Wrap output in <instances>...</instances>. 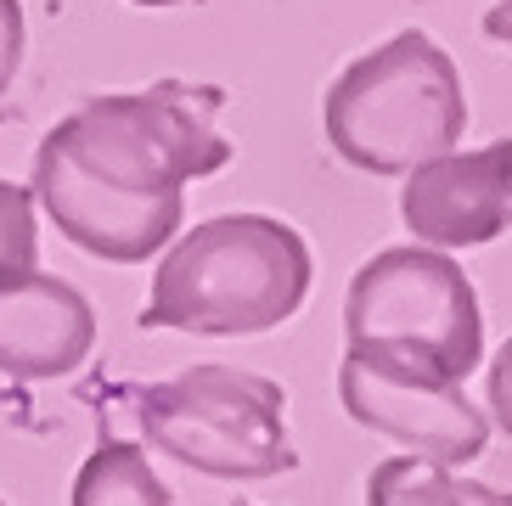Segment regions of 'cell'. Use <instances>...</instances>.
<instances>
[{
    "instance_id": "obj_1",
    "label": "cell",
    "mask_w": 512,
    "mask_h": 506,
    "mask_svg": "<svg viewBox=\"0 0 512 506\" xmlns=\"http://www.w3.org/2000/svg\"><path fill=\"white\" fill-rule=\"evenodd\" d=\"M220 107V85L186 79L91 96L34 152V209L107 265L152 259L186 220V180L231 164Z\"/></svg>"
},
{
    "instance_id": "obj_2",
    "label": "cell",
    "mask_w": 512,
    "mask_h": 506,
    "mask_svg": "<svg viewBox=\"0 0 512 506\" xmlns=\"http://www.w3.org/2000/svg\"><path fill=\"white\" fill-rule=\"evenodd\" d=\"M310 248L271 214H214L192 225L152 270L141 332L254 338L293 321L310 293Z\"/></svg>"
},
{
    "instance_id": "obj_3",
    "label": "cell",
    "mask_w": 512,
    "mask_h": 506,
    "mask_svg": "<svg viewBox=\"0 0 512 506\" xmlns=\"http://www.w3.org/2000/svg\"><path fill=\"white\" fill-rule=\"evenodd\" d=\"M321 124L349 169L411 175L439 152H456L467 135L462 74L422 29H400L332 79Z\"/></svg>"
},
{
    "instance_id": "obj_4",
    "label": "cell",
    "mask_w": 512,
    "mask_h": 506,
    "mask_svg": "<svg viewBox=\"0 0 512 506\" xmlns=\"http://www.w3.org/2000/svg\"><path fill=\"white\" fill-rule=\"evenodd\" d=\"M349 349L411 366L439 383H467L484 360V315L467 270L439 248L372 253L344 298Z\"/></svg>"
},
{
    "instance_id": "obj_5",
    "label": "cell",
    "mask_w": 512,
    "mask_h": 506,
    "mask_svg": "<svg viewBox=\"0 0 512 506\" xmlns=\"http://www.w3.org/2000/svg\"><path fill=\"white\" fill-rule=\"evenodd\" d=\"M136 417L152 450L209 478H276L299 467L287 433V388L237 366H192L136 394Z\"/></svg>"
},
{
    "instance_id": "obj_6",
    "label": "cell",
    "mask_w": 512,
    "mask_h": 506,
    "mask_svg": "<svg viewBox=\"0 0 512 506\" xmlns=\"http://www.w3.org/2000/svg\"><path fill=\"white\" fill-rule=\"evenodd\" d=\"M338 400L361 428L406 445L422 462L462 467L490 445V422L462 394V383H439V377H422L361 349H344L338 360Z\"/></svg>"
},
{
    "instance_id": "obj_7",
    "label": "cell",
    "mask_w": 512,
    "mask_h": 506,
    "mask_svg": "<svg viewBox=\"0 0 512 506\" xmlns=\"http://www.w3.org/2000/svg\"><path fill=\"white\" fill-rule=\"evenodd\" d=\"M411 237L422 248H484L512 231V141H490L479 152H439L411 169L400 192Z\"/></svg>"
},
{
    "instance_id": "obj_8",
    "label": "cell",
    "mask_w": 512,
    "mask_h": 506,
    "mask_svg": "<svg viewBox=\"0 0 512 506\" xmlns=\"http://www.w3.org/2000/svg\"><path fill=\"white\" fill-rule=\"evenodd\" d=\"M96 349L91 298L74 282L29 270L0 282V372L17 383H46V377L79 372Z\"/></svg>"
},
{
    "instance_id": "obj_9",
    "label": "cell",
    "mask_w": 512,
    "mask_h": 506,
    "mask_svg": "<svg viewBox=\"0 0 512 506\" xmlns=\"http://www.w3.org/2000/svg\"><path fill=\"white\" fill-rule=\"evenodd\" d=\"M366 506H512V490L462 478L422 456H389L366 478Z\"/></svg>"
},
{
    "instance_id": "obj_10",
    "label": "cell",
    "mask_w": 512,
    "mask_h": 506,
    "mask_svg": "<svg viewBox=\"0 0 512 506\" xmlns=\"http://www.w3.org/2000/svg\"><path fill=\"white\" fill-rule=\"evenodd\" d=\"M68 506H175L169 484L152 473L147 450L130 439H102L74 473Z\"/></svg>"
},
{
    "instance_id": "obj_11",
    "label": "cell",
    "mask_w": 512,
    "mask_h": 506,
    "mask_svg": "<svg viewBox=\"0 0 512 506\" xmlns=\"http://www.w3.org/2000/svg\"><path fill=\"white\" fill-rule=\"evenodd\" d=\"M40 270V220H34V192L17 180H0V282Z\"/></svg>"
},
{
    "instance_id": "obj_12",
    "label": "cell",
    "mask_w": 512,
    "mask_h": 506,
    "mask_svg": "<svg viewBox=\"0 0 512 506\" xmlns=\"http://www.w3.org/2000/svg\"><path fill=\"white\" fill-rule=\"evenodd\" d=\"M17 62H23V6L0 0V96L17 79Z\"/></svg>"
},
{
    "instance_id": "obj_13",
    "label": "cell",
    "mask_w": 512,
    "mask_h": 506,
    "mask_svg": "<svg viewBox=\"0 0 512 506\" xmlns=\"http://www.w3.org/2000/svg\"><path fill=\"white\" fill-rule=\"evenodd\" d=\"M490 417L512 439V338L501 343V355L490 360Z\"/></svg>"
},
{
    "instance_id": "obj_14",
    "label": "cell",
    "mask_w": 512,
    "mask_h": 506,
    "mask_svg": "<svg viewBox=\"0 0 512 506\" xmlns=\"http://www.w3.org/2000/svg\"><path fill=\"white\" fill-rule=\"evenodd\" d=\"M484 34L496 45H512V0H496V6L484 12Z\"/></svg>"
},
{
    "instance_id": "obj_15",
    "label": "cell",
    "mask_w": 512,
    "mask_h": 506,
    "mask_svg": "<svg viewBox=\"0 0 512 506\" xmlns=\"http://www.w3.org/2000/svg\"><path fill=\"white\" fill-rule=\"evenodd\" d=\"M130 6H181V0H130Z\"/></svg>"
},
{
    "instance_id": "obj_16",
    "label": "cell",
    "mask_w": 512,
    "mask_h": 506,
    "mask_svg": "<svg viewBox=\"0 0 512 506\" xmlns=\"http://www.w3.org/2000/svg\"><path fill=\"white\" fill-rule=\"evenodd\" d=\"M237 506H248V501H237Z\"/></svg>"
},
{
    "instance_id": "obj_17",
    "label": "cell",
    "mask_w": 512,
    "mask_h": 506,
    "mask_svg": "<svg viewBox=\"0 0 512 506\" xmlns=\"http://www.w3.org/2000/svg\"><path fill=\"white\" fill-rule=\"evenodd\" d=\"M0 506H6V501H0Z\"/></svg>"
}]
</instances>
